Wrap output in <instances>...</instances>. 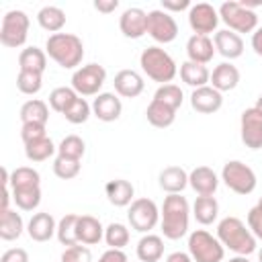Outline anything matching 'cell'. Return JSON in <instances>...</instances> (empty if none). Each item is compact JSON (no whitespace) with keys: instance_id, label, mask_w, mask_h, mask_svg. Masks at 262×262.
Returning <instances> with one entry per match:
<instances>
[{"instance_id":"1","label":"cell","mask_w":262,"mask_h":262,"mask_svg":"<svg viewBox=\"0 0 262 262\" xmlns=\"http://www.w3.org/2000/svg\"><path fill=\"white\" fill-rule=\"evenodd\" d=\"M190 205L182 194H168L160 209V227L166 239H180L188 233Z\"/></svg>"},{"instance_id":"2","label":"cell","mask_w":262,"mask_h":262,"mask_svg":"<svg viewBox=\"0 0 262 262\" xmlns=\"http://www.w3.org/2000/svg\"><path fill=\"white\" fill-rule=\"evenodd\" d=\"M217 239L223 244V248L231 250L235 256H250L256 252V235L250 231V227L235 215L223 217L217 223Z\"/></svg>"},{"instance_id":"3","label":"cell","mask_w":262,"mask_h":262,"mask_svg":"<svg viewBox=\"0 0 262 262\" xmlns=\"http://www.w3.org/2000/svg\"><path fill=\"white\" fill-rule=\"evenodd\" d=\"M45 53L63 70H78L84 59V43L74 33H55L47 37Z\"/></svg>"},{"instance_id":"4","label":"cell","mask_w":262,"mask_h":262,"mask_svg":"<svg viewBox=\"0 0 262 262\" xmlns=\"http://www.w3.org/2000/svg\"><path fill=\"white\" fill-rule=\"evenodd\" d=\"M139 66H141L143 74H145L149 80L158 82L160 86L172 84V80H174L176 74H178V68H176L174 57H172L166 49H162V47H158V45L145 47V49L141 51V55H139Z\"/></svg>"},{"instance_id":"5","label":"cell","mask_w":262,"mask_h":262,"mask_svg":"<svg viewBox=\"0 0 262 262\" xmlns=\"http://www.w3.org/2000/svg\"><path fill=\"white\" fill-rule=\"evenodd\" d=\"M188 254L192 262H223L225 248L217 235L207 229H194L188 235Z\"/></svg>"},{"instance_id":"6","label":"cell","mask_w":262,"mask_h":262,"mask_svg":"<svg viewBox=\"0 0 262 262\" xmlns=\"http://www.w3.org/2000/svg\"><path fill=\"white\" fill-rule=\"evenodd\" d=\"M221 180H223V184L231 192L242 194V196L254 192V188L258 184L256 172L248 164H244L239 160H229V162L223 164V168H221Z\"/></svg>"},{"instance_id":"7","label":"cell","mask_w":262,"mask_h":262,"mask_svg":"<svg viewBox=\"0 0 262 262\" xmlns=\"http://www.w3.org/2000/svg\"><path fill=\"white\" fill-rule=\"evenodd\" d=\"M219 20L227 25L229 31L233 33H254L258 29V14L246 6H242L235 0L223 2L219 6Z\"/></svg>"},{"instance_id":"8","label":"cell","mask_w":262,"mask_h":262,"mask_svg":"<svg viewBox=\"0 0 262 262\" xmlns=\"http://www.w3.org/2000/svg\"><path fill=\"white\" fill-rule=\"evenodd\" d=\"M29 16L25 10H8L2 16V27H0V43L4 47L16 49L23 47L27 37H29Z\"/></svg>"},{"instance_id":"9","label":"cell","mask_w":262,"mask_h":262,"mask_svg":"<svg viewBox=\"0 0 262 262\" xmlns=\"http://www.w3.org/2000/svg\"><path fill=\"white\" fill-rule=\"evenodd\" d=\"M106 82V70L100 63H86L80 66L72 74V88L78 96H98Z\"/></svg>"},{"instance_id":"10","label":"cell","mask_w":262,"mask_h":262,"mask_svg":"<svg viewBox=\"0 0 262 262\" xmlns=\"http://www.w3.org/2000/svg\"><path fill=\"white\" fill-rule=\"evenodd\" d=\"M129 225L139 233H149L160 223V209L151 199H135L127 211Z\"/></svg>"},{"instance_id":"11","label":"cell","mask_w":262,"mask_h":262,"mask_svg":"<svg viewBox=\"0 0 262 262\" xmlns=\"http://www.w3.org/2000/svg\"><path fill=\"white\" fill-rule=\"evenodd\" d=\"M147 35L156 43H172L178 37V23L174 16L162 8H154L147 12Z\"/></svg>"},{"instance_id":"12","label":"cell","mask_w":262,"mask_h":262,"mask_svg":"<svg viewBox=\"0 0 262 262\" xmlns=\"http://www.w3.org/2000/svg\"><path fill=\"white\" fill-rule=\"evenodd\" d=\"M239 137L250 149H262V113L250 106L239 117Z\"/></svg>"},{"instance_id":"13","label":"cell","mask_w":262,"mask_h":262,"mask_svg":"<svg viewBox=\"0 0 262 262\" xmlns=\"http://www.w3.org/2000/svg\"><path fill=\"white\" fill-rule=\"evenodd\" d=\"M188 25H190L194 35L209 37V33H213L217 29V25H219V10L213 8L207 2L192 4L188 8Z\"/></svg>"},{"instance_id":"14","label":"cell","mask_w":262,"mask_h":262,"mask_svg":"<svg viewBox=\"0 0 262 262\" xmlns=\"http://www.w3.org/2000/svg\"><path fill=\"white\" fill-rule=\"evenodd\" d=\"M119 29L127 39H141L147 33V12L137 6L123 10L119 18Z\"/></svg>"},{"instance_id":"15","label":"cell","mask_w":262,"mask_h":262,"mask_svg":"<svg viewBox=\"0 0 262 262\" xmlns=\"http://www.w3.org/2000/svg\"><path fill=\"white\" fill-rule=\"evenodd\" d=\"M190 106L201 115H213L223 106V94L215 90L211 84L196 88L190 94Z\"/></svg>"},{"instance_id":"16","label":"cell","mask_w":262,"mask_h":262,"mask_svg":"<svg viewBox=\"0 0 262 262\" xmlns=\"http://www.w3.org/2000/svg\"><path fill=\"white\" fill-rule=\"evenodd\" d=\"M121 113H123V104H121V98L115 92H100L92 100V115L98 121L113 123L121 117Z\"/></svg>"},{"instance_id":"17","label":"cell","mask_w":262,"mask_h":262,"mask_svg":"<svg viewBox=\"0 0 262 262\" xmlns=\"http://www.w3.org/2000/svg\"><path fill=\"white\" fill-rule=\"evenodd\" d=\"M188 184L199 196H213L219 186V176L209 166H196L188 174Z\"/></svg>"},{"instance_id":"18","label":"cell","mask_w":262,"mask_h":262,"mask_svg":"<svg viewBox=\"0 0 262 262\" xmlns=\"http://www.w3.org/2000/svg\"><path fill=\"white\" fill-rule=\"evenodd\" d=\"M27 233L33 242H49L57 233V221L53 219L51 213L45 211L33 213V217L27 223Z\"/></svg>"},{"instance_id":"19","label":"cell","mask_w":262,"mask_h":262,"mask_svg":"<svg viewBox=\"0 0 262 262\" xmlns=\"http://www.w3.org/2000/svg\"><path fill=\"white\" fill-rule=\"evenodd\" d=\"M213 45H215V51L221 53L225 59H237L242 57L244 53V39L229 31V29H221V31H215V37H213Z\"/></svg>"},{"instance_id":"20","label":"cell","mask_w":262,"mask_h":262,"mask_svg":"<svg viewBox=\"0 0 262 262\" xmlns=\"http://www.w3.org/2000/svg\"><path fill=\"white\" fill-rule=\"evenodd\" d=\"M113 84H115L117 96H123V98H135L145 88L143 76L139 72H135V70H121V72H117Z\"/></svg>"},{"instance_id":"21","label":"cell","mask_w":262,"mask_h":262,"mask_svg":"<svg viewBox=\"0 0 262 262\" xmlns=\"http://www.w3.org/2000/svg\"><path fill=\"white\" fill-rule=\"evenodd\" d=\"M209 84L215 90H219L221 94L223 92H229V90H233L239 84V70L231 61H221L219 66L213 68Z\"/></svg>"},{"instance_id":"22","label":"cell","mask_w":262,"mask_h":262,"mask_svg":"<svg viewBox=\"0 0 262 262\" xmlns=\"http://www.w3.org/2000/svg\"><path fill=\"white\" fill-rule=\"evenodd\" d=\"M158 184L168 194H180L188 186V172L180 166H166L158 176Z\"/></svg>"},{"instance_id":"23","label":"cell","mask_w":262,"mask_h":262,"mask_svg":"<svg viewBox=\"0 0 262 262\" xmlns=\"http://www.w3.org/2000/svg\"><path fill=\"white\" fill-rule=\"evenodd\" d=\"M76 235H78V244L94 246L104 237V227L96 217L80 215L78 217V225H76Z\"/></svg>"},{"instance_id":"24","label":"cell","mask_w":262,"mask_h":262,"mask_svg":"<svg viewBox=\"0 0 262 262\" xmlns=\"http://www.w3.org/2000/svg\"><path fill=\"white\" fill-rule=\"evenodd\" d=\"M104 192H106V199L111 205L115 207H129L135 199V188L129 180L125 178H115V180H108L106 186H104Z\"/></svg>"},{"instance_id":"25","label":"cell","mask_w":262,"mask_h":262,"mask_svg":"<svg viewBox=\"0 0 262 262\" xmlns=\"http://www.w3.org/2000/svg\"><path fill=\"white\" fill-rule=\"evenodd\" d=\"M186 55H188L190 61L207 66L213 59V55H215V45L205 35H192L186 41Z\"/></svg>"},{"instance_id":"26","label":"cell","mask_w":262,"mask_h":262,"mask_svg":"<svg viewBox=\"0 0 262 262\" xmlns=\"http://www.w3.org/2000/svg\"><path fill=\"white\" fill-rule=\"evenodd\" d=\"M180 80L190 86L192 90L196 88H203V86H209V80H211V72L207 66L203 63H194L190 59L182 61L180 63Z\"/></svg>"},{"instance_id":"27","label":"cell","mask_w":262,"mask_h":262,"mask_svg":"<svg viewBox=\"0 0 262 262\" xmlns=\"http://www.w3.org/2000/svg\"><path fill=\"white\" fill-rule=\"evenodd\" d=\"M135 254L141 262H160L164 256V239L156 233H143L135 246Z\"/></svg>"},{"instance_id":"28","label":"cell","mask_w":262,"mask_h":262,"mask_svg":"<svg viewBox=\"0 0 262 262\" xmlns=\"http://www.w3.org/2000/svg\"><path fill=\"white\" fill-rule=\"evenodd\" d=\"M145 117H147V123L149 125H154L158 129H166V127H170L176 121V111L172 106H168V104L151 98V102L145 108Z\"/></svg>"},{"instance_id":"29","label":"cell","mask_w":262,"mask_h":262,"mask_svg":"<svg viewBox=\"0 0 262 262\" xmlns=\"http://www.w3.org/2000/svg\"><path fill=\"white\" fill-rule=\"evenodd\" d=\"M18 68L25 72H35V74H43L47 68V53L39 47H25L18 53Z\"/></svg>"},{"instance_id":"30","label":"cell","mask_w":262,"mask_h":262,"mask_svg":"<svg viewBox=\"0 0 262 262\" xmlns=\"http://www.w3.org/2000/svg\"><path fill=\"white\" fill-rule=\"evenodd\" d=\"M192 217L201 225H211L219 217V203L215 196H196L192 205Z\"/></svg>"},{"instance_id":"31","label":"cell","mask_w":262,"mask_h":262,"mask_svg":"<svg viewBox=\"0 0 262 262\" xmlns=\"http://www.w3.org/2000/svg\"><path fill=\"white\" fill-rule=\"evenodd\" d=\"M20 121L23 125L27 123H39V125H47L49 121V106L45 100L41 98H31L20 106Z\"/></svg>"},{"instance_id":"32","label":"cell","mask_w":262,"mask_h":262,"mask_svg":"<svg viewBox=\"0 0 262 262\" xmlns=\"http://www.w3.org/2000/svg\"><path fill=\"white\" fill-rule=\"evenodd\" d=\"M23 231H25V223H23L20 213H16L12 209L0 213V237L4 242H12V239L20 237Z\"/></svg>"},{"instance_id":"33","label":"cell","mask_w":262,"mask_h":262,"mask_svg":"<svg viewBox=\"0 0 262 262\" xmlns=\"http://www.w3.org/2000/svg\"><path fill=\"white\" fill-rule=\"evenodd\" d=\"M37 23L43 31H49L51 35H55L66 25V12L59 6H43L37 12Z\"/></svg>"},{"instance_id":"34","label":"cell","mask_w":262,"mask_h":262,"mask_svg":"<svg viewBox=\"0 0 262 262\" xmlns=\"http://www.w3.org/2000/svg\"><path fill=\"white\" fill-rule=\"evenodd\" d=\"M53 154H57V145L51 141V137H41L31 143H25V156L29 162H45Z\"/></svg>"},{"instance_id":"35","label":"cell","mask_w":262,"mask_h":262,"mask_svg":"<svg viewBox=\"0 0 262 262\" xmlns=\"http://www.w3.org/2000/svg\"><path fill=\"white\" fill-rule=\"evenodd\" d=\"M41 186V174L31 166H18L10 172V188H31Z\"/></svg>"},{"instance_id":"36","label":"cell","mask_w":262,"mask_h":262,"mask_svg":"<svg viewBox=\"0 0 262 262\" xmlns=\"http://www.w3.org/2000/svg\"><path fill=\"white\" fill-rule=\"evenodd\" d=\"M78 217L76 213H68L57 221V239L61 246L70 248V246H78V235H76V225H78Z\"/></svg>"},{"instance_id":"37","label":"cell","mask_w":262,"mask_h":262,"mask_svg":"<svg viewBox=\"0 0 262 262\" xmlns=\"http://www.w3.org/2000/svg\"><path fill=\"white\" fill-rule=\"evenodd\" d=\"M78 98V92L72 88V86H57L49 92V106L55 111V113H66Z\"/></svg>"},{"instance_id":"38","label":"cell","mask_w":262,"mask_h":262,"mask_svg":"<svg viewBox=\"0 0 262 262\" xmlns=\"http://www.w3.org/2000/svg\"><path fill=\"white\" fill-rule=\"evenodd\" d=\"M12 201L20 211H35L41 203V186L16 188V190H12Z\"/></svg>"},{"instance_id":"39","label":"cell","mask_w":262,"mask_h":262,"mask_svg":"<svg viewBox=\"0 0 262 262\" xmlns=\"http://www.w3.org/2000/svg\"><path fill=\"white\" fill-rule=\"evenodd\" d=\"M84 154H86V143L80 135H66L57 145V156H63V158L82 160Z\"/></svg>"},{"instance_id":"40","label":"cell","mask_w":262,"mask_h":262,"mask_svg":"<svg viewBox=\"0 0 262 262\" xmlns=\"http://www.w3.org/2000/svg\"><path fill=\"white\" fill-rule=\"evenodd\" d=\"M129 229L127 225L123 223H108L104 227V242L108 248H115V250H123L127 244H129Z\"/></svg>"},{"instance_id":"41","label":"cell","mask_w":262,"mask_h":262,"mask_svg":"<svg viewBox=\"0 0 262 262\" xmlns=\"http://www.w3.org/2000/svg\"><path fill=\"white\" fill-rule=\"evenodd\" d=\"M154 100H160V102L172 106L174 111H178L180 104H182V100H184V96H182L180 86H176V84H164V86H158V90L154 94Z\"/></svg>"},{"instance_id":"42","label":"cell","mask_w":262,"mask_h":262,"mask_svg":"<svg viewBox=\"0 0 262 262\" xmlns=\"http://www.w3.org/2000/svg\"><path fill=\"white\" fill-rule=\"evenodd\" d=\"M80 160H72V158H63V156H55L53 160V174L61 180H72L80 174Z\"/></svg>"},{"instance_id":"43","label":"cell","mask_w":262,"mask_h":262,"mask_svg":"<svg viewBox=\"0 0 262 262\" xmlns=\"http://www.w3.org/2000/svg\"><path fill=\"white\" fill-rule=\"evenodd\" d=\"M43 86V74H35V72H25L20 70L18 76H16V88L27 94V96H33L41 90Z\"/></svg>"},{"instance_id":"44","label":"cell","mask_w":262,"mask_h":262,"mask_svg":"<svg viewBox=\"0 0 262 262\" xmlns=\"http://www.w3.org/2000/svg\"><path fill=\"white\" fill-rule=\"evenodd\" d=\"M90 115H92V104H88L86 98H82V96H78L76 102L63 113L66 121L72 123V125H82V123H86Z\"/></svg>"},{"instance_id":"45","label":"cell","mask_w":262,"mask_h":262,"mask_svg":"<svg viewBox=\"0 0 262 262\" xmlns=\"http://www.w3.org/2000/svg\"><path fill=\"white\" fill-rule=\"evenodd\" d=\"M61 262H92V252L88 246H70L61 254Z\"/></svg>"},{"instance_id":"46","label":"cell","mask_w":262,"mask_h":262,"mask_svg":"<svg viewBox=\"0 0 262 262\" xmlns=\"http://www.w3.org/2000/svg\"><path fill=\"white\" fill-rule=\"evenodd\" d=\"M248 227L256 235V239H262V196L258 203L248 211Z\"/></svg>"},{"instance_id":"47","label":"cell","mask_w":262,"mask_h":262,"mask_svg":"<svg viewBox=\"0 0 262 262\" xmlns=\"http://www.w3.org/2000/svg\"><path fill=\"white\" fill-rule=\"evenodd\" d=\"M47 137V125H39V123H27L20 127V139L23 143H31L35 139Z\"/></svg>"},{"instance_id":"48","label":"cell","mask_w":262,"mask_h":262,"mask_svg":"<svg viewBox=\"0 0 262 262\" xmlns=\"http://www.w3.org/2000/svg\"><path fill=\"white\" fill-rule=\"evenodd\" d=\"M0 262H29V254L23 248H10L0 256Z\"/></svg>"},{"instance_id":"49","label":"cell","mask_w":262,"mask_h":262,"mask_svg":"<svg viewBox=\"0 0 262 262\" xmlns=\"http://www.w3.org/2000/svg\"><path fill=\"white\" fill-rule=\"evenodd\" d=\"M192 4L188 2V0H162V10H166V12H180V10H186V8H190Z\"/></svg>"},{"instance_id":"50","label":"cell","mask_w":262,"mask_h":262,"mask_svg":"<svg viewBox=\"0 0 262 262\" xmlns=\"http://www.w3.org/2000/svg\"><path fill=\"white\" fill-rule=\"evenodd\" d=\"M98 262H127V254L123 250H115V248H108L100 258Z\"/></svg>"},{"instance_id":"51","label":"cell","mask_w":262,"mask_h":262,"mask_svg":"<svg viewBox=\"0 0 262 262\" xmlns=\"http://www.w3.org/2000/svg\"><path fill=\"white\" fill-rule=\"evenodd\" d=\"M94 8H96L98 12L108 14V12H113V10L119 8V0H96V2H94Z\"/></svg>"},{"instance_id":"52","label":"cell","mask_w":262,"mask_h":262,"mask_svg":"<svg viewBox=\"0 0 262 262\" xmlns=\"http://www.w3.org/2000/svg\"><path fill=\"white\" fill-rule=\"evenodd\" d=\"M252 49L256 51V55L262 57V27H258V29L252 33Z\"/></svg>"},{"instance_id":"53","label":"cell","mask_w":262,"mask_h":262,"mask_svg":"<svg viewBox=\"0 0 262 262\" xmlns=\"http://www.w3.org/2000/svg\"><path fill=\"white\" fill-rule=\"evenodd\" d=\"M166 262H192V258L186 252H172V254H168Z\"/></svg>"},{"instance_id":"54","label":"cell","mask_w":262,"mask_h":262,"mask_svg":"<svg viewBox=\"0 0 262 262\" xmlns=\"http://www.w3.org/2000/svg\"><path fill=\"white\" fill-rule=\"evenodd\" d=\"M229 262H250V260H248V256H235V258H231Z\"/></svg>"},{"instance_id":"55","label":"cell","mask_w":262,"mask_h":262,"mask_svg":"<svg viewBox=\"0 0 262 262\" xmlns=\"http://www.w3.org/2000/svg\"><path fill=\"white\" fill-rule=\"evenodd\" d=\"M254 106H256V108H258V111L262 113V94L258 96V100H256V104H254Z\"/></svg>"},{"instance_id":"56","label":"cell","mask_w":262,"mask_h":262,"mask_svg":"<svg viewBox=\"0 0 262 262\" xmlns=\"http://www.w3.org/2000/svg\"><path fill=\"white\" fill-rule=\"evenodd\" d=\"M258 262H262V248L258 250Z\"/></svg>"}]
</instances>
